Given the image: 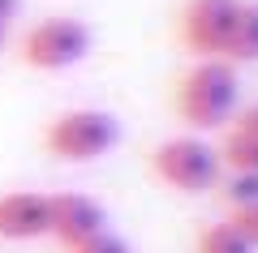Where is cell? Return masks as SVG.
<instances>
[{
  "label": "cell",
  "mask_w": 258,
  "mask_h": 253,
  "mask_svg": "<svg viewBox=\"0 0 258 253\" xmlns=\"http://www.w3.org/2000/svg\"><path fill=\"white\" fill-rule=\"evenodd\" d=\"M241 103V81H237V64L228 60H198L181 73L172 91V108L189 129H220L237 116Z\"/></svg>",
  "instance_id": "cell-1"
},
{
  "label": "cell",
  "mask_w": 258,
  "mask_h": 253,
  "mask_svg": "<svg viewBox=\"0 0 258 253\" xmlns=\"http://www.w3.org/2000/svg\"><path fill=\"white\" fill-rule=\"evenodd\" d=\"M120 142V120L103 108H64L43 125V150L60 163H95Z\"/></svg>",
  "instance_id": "cell-2"
},
{
  "label": "cell",
  "mask_w": 258,
  "mask_h": 253,
  "mask_svg": "<svg viewBox=\"0 0 258 253\" xmlns=\"http://www.w3.org/2000/svg\"><path fill=\"white\" fill-rule=\"evenodd\" d=\"M151 172L159 185L176 193H211L224 181V159L220 146H211L198 133H181V137H164V142L151 150Z\"/></svg>",
  "instance_id": "cell-3"
},
{
  "label": "cell",
  "mask_w": 258,
  "mask_h": 253,
  "mask_svg": "<svg viewBox=\"0 0 258 253\" xmlns=\"http://www.w3.org/2000/svg\"><path fill=\"white\" fill-rule=\"evenodd\" d=\"M91 26L82 18H69V13H56V18H43L22 35L18 43V60L35 73H64L82 64L91 56Z\"/></svg>",
  "instance_id": "cell-4"
},
{
  "label": "cell",
  "mask_w": 258,
  "mask_h": 253,
  "mask_svg": "<svg viewBox=\"0 0 258 253\" xmlns=\"http://www.w3.org/2000/svg\"><path fill=\"white\" fill-rule=\"evenodd\" d=\"M237 13H241V0H185L181 18H176L181 43L198 60H224L228 35L237 26Z\"/></svg>",
  "instance_id": "cell-5"
},
{
  "label": "cell",
  "mask_w": 258,
  "mask_h": 253,
  "mask_svg": "<svg viewBox=\"0 0 258 253\" xmlns=\"http://www.w3.org/2000/svg\"><path fill=\"white\" fill-rule=\"evenodd\" d=\"M108 227V210L86 193H47V236L64 249L91 240Z\"/></svg>",
  "instance_id": "cell-6"
},
{
  "label": "cell",
  "mask_w": 258,
  "mask_h": 253,
  "mask_svg": "<svg viewBox=\"0 0 258 253\" xmlns=\"http://www.w3.org/2000/svg\"><path fill=\"white\" fill-rule=\"evenodd\" d=\"M47 236V193L39 189H9L0 193V240L22 244Z\"/></svg>",
  "instance_id": "cell-7"
},
{
  "label": "cell",
  "mask_w": 258,
  "mask_h": 253,
  "mask_svg": "<svg viewBox=\"0 0 258 253\" xmlns=\"http://www.w3.org/2000/svg\"><path fill=\"white\" fill-rule=\"evenodd\" d=\"M224 60L228 64H254L258 60V0H241L237 26L228 35V47H224Z\"/></svg>",
  "instance_id": "cell-8"
},
{
  "label": "cell",
  "mask_w": 258,
  "mask_h": 253,
  "mask_svg": "<svg viewBox=\"0 0 258 253\" xmlns=\"http://www.w3.org/2000/svg\"><path fill=\"white\" fill-rule=\"evenodd\" d=\"M220 159H224V172L258 176V137H245L237 129H228V137L220 142Z\"/></svg>",
  "instance_id": "cell-9"
},
{
  "label": "cell",
  "mask_w": 258,
  "mask_h": 253,
  "mask_svg": "<svg viewBox=\"0 0 258 253\" xmlns=\"http://www.w3.org/2000/svg\"><path fill=\"white\" fill-rule=\"evenodd\" d=\"M194 253H254V244H249L245 236H241L237 227L224 219V223H211V227H203V232H198Z\"/></svg>",
  "instance_id": "cell-10"
},
{
  "label": "cell",
  "mask_w": 258,
  "mask_h": 253,
  "mask_svg": "<svg viewBox=\"0 0 258 253\" xmlns=\"http://www.w3.org/2000/svg\"><path fill=\"white\" fill-rule=\"evenodd\" d=\"M220 198L228 202V210H241V206H249V202H258V176L224 172V181H220Z\"/></svg>",
  "instance_id": "cell-11"
},
{
  "label": "cell",
  "mask_w": 258,
  "mask_h": 253,
  "mask_svg": "<svg viewBox=\"0 0 258 253\" xmlns=\"http://www.w3.org/2000/svg\"><path fill=\"white\" fill-rule=\"evenodd\" d=\"M228 223L237 227V232L254 244V253H258V202H249V206H241V210H228Z\"/></svg>",
  "instance_id": "cell-12"
},
{
  "label": "cell",
  "mask_w": 258,
  "mask_h": 253,
  "mask_svg": "<svg viewBox=\"0 0 258 253\" xmlns=\"http://www.w3.org/2000/svg\"><path fill=\"white\" fill-rule=\"evenodd\" d=\"M64 253H129V244L120 240V236H112L108 227H103L99 236H91V240L74 244V249H64Z\"/></svg>",
  "instance_id": "cell-13"
},
{
  "label": "cell",
  "mask_w": 258,
  "mask_h": 253,
  "mask_svg": "<svg viewBox=\"0 0 258 253\" xmlns=\"http://www.w3.org/2000/svg\"><path fill=\"white\" fill-rule=\"evenodd\" d=\"M232 129L245 137H258V103H249V108H241L237 116H232Z\"/></svg>",
  "instance_id": "cell-14"
},
{
  "label": "cell",
  "mask_w": 258,
  "mask_h": 253,
  "mask_svg": "<svg viewBox=\"0 0 258 253\" xmlns=\"http://www.w3.org/2000/svg\"><path fill=\"white\" fill-rule=\"evenodd\" d=\"M18 9H22V0H0V26H9L18 18Z\"/></svg>",
  "instance_id": "cell-15"
},
{
  "label": "cell",
  "mask_w": 258,
  "mask_h": 253,
  "mask_svg": "<svg viewBox=\"0 0 258 253\" xmlns=\"http://www.w3.org/2000/svg\"><path fill=\"white\" fill-rule=\"evenodd\" d=\"M5 43H9V26H0V52H5Z\"/></svg>",
  "instance_id": "cell-16"
}]
</instances>
